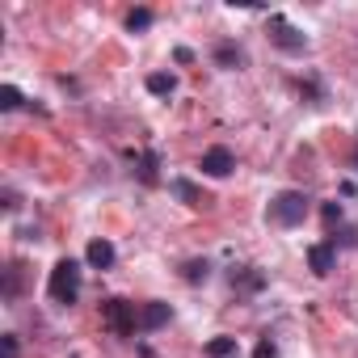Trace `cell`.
Returning <instances> with one entry per match:
<instances>
[{
  "instance_id": "obj_1",
  "label": "cell",
  "mask_w": 358,
  "mask_h": 358,
  "mask_svg": "<svg viewBox=\"0 0 358 358\" xmlns=\"http://www.w3.org/2000/svg\"><path fill=\"white\" fill-rule=\"evenodd\" d=\"M308 211H312V203H308V194H299V190H282V194H274L270 199V224H278V228H299L303 220H308Z\"/></svg>"
},
{
  "instance_id": "obj_2",
  "label": "cell",
  "mask_w": 358,
  "mask_h": 358,
  "mask_svg": "<svg viewBox=\"0 0 358 358\" xmlns=\"http://www.w3.org/2000/svg\"><path fill=\"white\" fill-rule=\"evenodd\" d=\"M47 291H51L55 303H76V295H80V266H76L72 257L55 262V270H51V278H47Z\"/></svg>"
},
{
  "instance_id": "obj_3",
  "label": "cell",
  "mask_w": 358,
  "mask_h": 358,
  "mask_svg": "<svg viewBox=\"0 0 358 358\" xmlns=\"http://www.w3.org/2000/svg\"><path fill=\"white\" fill-rule=\"evenodd\" d=\"M101 320H106V329L118 333V337H135V329H139V312H131L127 299H106V303H101Z\"/></svg>"
},
{
  "instance_id": "obj_4",
  "label": "cell",
  "mask_w": 358,
  "mask_h": 358,
  "mask_svg": "<svg viewBox=\"0 0 358 358\" xmlns=\"http://www.w3.org/2000/svg\"><path fill=\"white\" fill-rule=\"evenodd\" d=\"M270 38H274L287 55H299V51H303V34H299L295 26H287V17H278V13L270 17Z\"/></svg>"
},
{
  "instance_id": "obj_5",
  "label": "cell",
  "mask_w": 358,
  "mask_h": 358,
  "mask_svg": "<svg viewBox=\"0 0 358 358\" xmlns=\"http://www.w3.org/2000/svg\"><path fill=\"white\" fill-rule=\"evenodd\" d=\"M236 169V156L228 152V148H207L203 152V173H211V177H228Z\"/></svg>"
},
{
  "instance_id": "obj_6",
  "label": "cell",
  "mask_w": 358,
  "mask_h": 358,
  "mask_svg": "<svg viewBox=\"0 0 358 358\" xmlns=\"http://www.w3.org/2000/svg\"><path fill=\"white\" fill-rule=\"evenodd\" d=\"M333 262H337V245L333 241H320V245H312L308 249V266H312V274H333Z\"/></svg>"
},
{
  "instance_id": "obj_7",
  "label": "cell",
  "mask_w": 358,
  "mask_h": 358,
  "mask_svg": "<svg viewBox=\"0 0 358 358\" xmlns=\"http://www.w3.org/2000/svg\"><path fill=\"white\" fill-rule=\"evenodd\" d=\"M169 303H160V299H152V303H143L139 308V333H156V329H164L169 324Z\"/></svg>"
},
{
  "instance_id": "obj_8",
  "label": "cell",
  "mask_w": 358,
  "mask_h": 358,
  "mask_svg": "<svg viewBox=\"0 0 358 358\" xmlns=\"http://www.w3.org/2000/svg\"><path fill=\"white\" fill-rule=\"evenodd\" d=\"M169 190L177 194V199H182L186 207H194V211H203V207H211V199L194 186V182H186V177H173V182H169Z\"/></svg>"
},
{
  "instance_id": "obj_9",
  "label": "cell",
  "mask_w": 358,
  "mask_h": 358,
  "mask_svg": "<svg viewBox=\"0 0 358 358\" xmlns=\"http://www.w3.org/2000/svg\"><path fill=\"white\" fill-rule=\"evenodd\" d=\"M266 287V274L257 266H236L232 270V291H262Z\"/></svg>"
},
{
  "instance_id": "obj_10",
  "label": "cell",
  "mask_w": 358,
  "mask_h": 358,
  "mask_svg": "<svg viewBox=\"0 0 358 358\" xmlns=\"http://www.w3.org/2000/svg\"><path fill=\"white\" fill-rule=\"evenodd\" d=\"M89 266L110 270V266H114V245H110V241H89Z\"/></svg>"
},
{
  "instance_id": "obj_11",
  "label": "cell",
  "mask_w": 358,
  "mask_h": 358,
  "mask_svg": "<svg viewBox=\"0 0 358 358\" xmlns=\"http://www.w3.org/2000/svg\"><path fill=\"white\" fill-rule=\"evenodd\" d=\"M182 278H186V282H207V278H211V262H203V257H190V262L182 266Z\"/></svg>"
},
{
  "instance_id": "obj_12",
  "label": "cell",
  "mask_w": 358,
  "mask_h": 358,
  "mask_svg": "<svg viewBox=\"0 0 358 358\" xmlns=\"http://www.w3.org/2000/svg\"><path fill=\"white\" fill-rule=\"evenodd\" d=\"M173 89H177V80H173L169 72H152V76H148V93H156V97H169Z\"/></svg>"
},
{
  "instance_id": "obj_13",
  "label": "cell",
  "mask_w": 358,
  "mask_h": 358,
  "mask_svg": "<svg viewBox=\"0 0 358 358\" xmlns=\"http://www.w3.org/2000/svg\"><path fill=\"white\" fill-rule=\"evenodd\" d=\"M236 354V337H211L207 341V358H232Z\"/></svg>"
},
{
  "instance_id": "obj_14",
  "label": "cell",
  "mask_w": 358,
  "mask_h": 358,
  "mask_svg": "<svg viewBox=\"0 0 358 358\" xmlns=\"http://www.w3.org/2000/svg\"><path fill=\"white\" fill-rule=\"evenodd\" d=\"M152 26V9H131L127 13V30L135 34V30H148Z\"/></svg>"
},
{
  "instance_id": "obj_15",
  "label": "cell",
  "mask_w": 358,
  "mask_h": 358,
  "mask_svg": "<svg viewBox=\"0 0 358 358\" xmlns=\"http://www.w3.org/2000/svg\"><path fill=\"white\" fill-rule=\"evenodd\" d=\"M215 59H220V64H224V68H236V64H241V51H236V47H232V43H224V47H220V51H215Z\"/></svg>"
},
{
  "instance_id": "obj_16",
  "label": "cell",
  "mask_w": 358,
  "mask_h": 358,
  "mask_svg": "<svg viewBox=\"0 0 358 358\" xmlns=\"http://www.w3.org/2000/svg\"><path fill=\"white\" fill-rule=\"evenodd\" d=\"M17 291H22V266H9V278H5V295H9V299H17Z\"/></svg>"
},
{
  "instance_id": "obj_17",
  "label": "cell",
  "mask_w": 358,
  "mask_h": 358,
  "mask_svg": "<svg viewBox=\"0 0 358 358\" xmlns=\"http://www.w3.org/2000/svg\"><path fill=\"white\" fill-rule=\"evenodd\" d=\"M17 106H22V93L13 85H5V89H0V110H17Z\"/></svg>"
},
{
  "instance_id": "obj_18",
  "label": "cell",
  "mask_w": 358,
  "mask_h": 358,
  "mask_svg": "<svg viewBox=\"0 0 358 358\" xmlns=\"http://www.w3.org/2000/svg\"><path fill=\"white\" fill-rule=\"evenodd\" d=\"M139 177H143V182H148V186L156 182V152H148V156L139 160Z\"/></svg>"
},
{
  "instance_id": "obj_19",
  "label": "cell",
  "mask_w": 358,
  "mask_h": 358,
  "mask_svg": "<svg viewBox=\"0 0 358 358\" xmlns=\"http://www.w3.org/2000/svg\"><path fill=\"white\" fill-rule=\"evenodd\" d=\"M253 358H278L274 341H270V337H262V341H257V350H253Z\"/></svg>"
},
{
  "instance_id": "obj_20",
  "label": "cell",
  "mask_w": 358,
  "mask_h": 358,
  "mask_svg": "<svg viewBox=\"0 0 358 358\" xmlns=\"http://www.w3.org/2000/svg\"><path fill=\"white\" fill-rule=\"evenodd\" d=\"M324 224H341V203H324Z\"/></svg>"
},
{
  "instance_id": "obj_21",
  "label": "cell",
  "mask_w": 358,
  "mask_h": 358,
  "mask_svg": "<svg viewBox=\"0 0 358 358\" xmlns=\"http://www.w3.org/2000/svg\"><path fill=\"white\" fill-rule=\"evenodd\" d=\"M5 358H17V337H13V333L5 337Z\"/></svg>"
},
{
  "instance_id": "obj_22",
  "label": "cell",
  "mask_w": 358,
  "mask_h": 358,
  "mask_svg": "<svg viewBox=\"0 0 358 358\" xmlns=\"http://www.w3.org/2000/svg\"><path fill=\"white\" fill-rule=\"evenodd\" d=\"M354 169H358V148H354Z\"/></svg>"
}]
</instances>
